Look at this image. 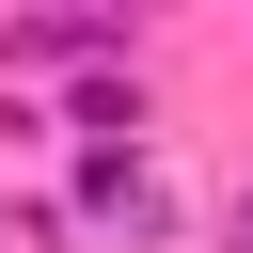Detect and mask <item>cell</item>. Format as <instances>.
<instances>
[{
    "label": "cell",
    "mask_w": 253,
    "mask_h": 253,
    "mask_svg": "<svg viewBox=\"0 0 253 253\" xmlns=\"http://www.w3.org/2000/svg\"><path fill=\"white\" fill-rule=\"evenodd\" d=\"M237 253H253V190H237Z\"/></svg>",
    "instance_id": "7a4b0ae2"
},
{
    "label": "cell",
    "mask_w": 253,
    "mask_h": 253,
    "mask_svg": "<svg viewBox=\"0 0 253 253\" xmlns=\"http://www.w3.org/2000/svg\"><path fill=\"white\" fill-rule=\"evenodd\" d=\"M95 221H126V237H158V174H142V158H95Z\"/></svg>",
    "instance_id": "6da1fadb"
}]
</instances>
